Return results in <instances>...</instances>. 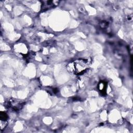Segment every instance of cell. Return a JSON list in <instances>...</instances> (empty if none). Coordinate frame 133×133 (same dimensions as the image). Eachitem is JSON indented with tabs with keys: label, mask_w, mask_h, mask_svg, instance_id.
Instances as JSON below:
<instances>
[{
	"label": "cell",
	"mask_w": 133,
	"mask_h": 133,
	"mask_svg": "<svg viewBox=\"0 0 133 133\" xmlns=\"http://www.w3.org/2000/svg\"><path fill=\"white\" fill-rule=\"evenodd\" d=\"M57 2V1H44L42 2V8L44 9L45 10H47L48 9H49L50 8L53 7L55 6V5H57L58 3H56Z\"/></svg>",
	"instance_id": "cell-2"
},
{
	"label": "cell",
	"mask_w": 133,
	"mask_h": 133,
	"mask_svg": "<svg viewBox=\"0 0 133 133\" xmlns=\"http://www.w3.org/2000/svg\"><path fill=\"white\" fill-rule=\"evenodd\" d=\"M89 64V61L88 59H79L69 64L68 70L71 73L79 75L86 71Z\"/></svg>",
	"instance_id": "cell-1"
},
{
	"label": "cell",
	"mask_w": 133,
	"mask_h": 133,
	"mask_svg": "<svg viewBox=\"0 0 133 133\" xmlns=\"http://www.w3.org/2000/svg\"><path fill=\"white\" fill-rule=\"evenodd\" d=\"M107 84L104 82H101L98 85V89L99 91L102 94H105L107 90Z\"/></svg>",
	"instance_id": "cell-4"
},
{
	"label": "cell",
	"mask_w": 133,
	"mask_h": 133,
	"mask_svg": "<svg viewBox=\"0 0 133 133\" xmlns=\"http://www.w3.org/2000/svg\"><path fill=\"white\" fill-rule=\"evenodd\" d=\"M0 117H1V121H6V120H7V115L5 113H3L2 112L1 113L0 115Z\"/></svg>",
	"instance_id": "cell-5"
},
{
	"label": "cell",
	"mask_w": 133,
	"mask_h": 133,
	"mask_svg": "<svg viewBox=\"0 0 133 133\" xmlns=\"http://www.w3.org/2000/svg\"><path fill=\"white\" fill-rule=\"evenodd\" d=\"M9 105L12 109L17 110L20 109L22 107V104L17 100H12L9 102Z\"/></svg>",
	"instance_id": "cell-3"
}]
</instances>
